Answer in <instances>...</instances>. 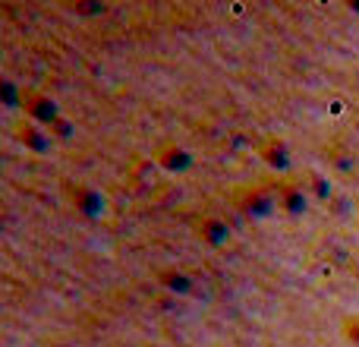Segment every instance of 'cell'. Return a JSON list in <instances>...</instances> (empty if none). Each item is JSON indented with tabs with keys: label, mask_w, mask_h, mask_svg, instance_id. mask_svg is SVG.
<instances>
[{
	"label": "cell",
	"mask_w": 359,
	"mask_h": 347,
	"mask_svg": "<svg viewBox=\"0 0 359 347\" xmlns=\"http://www.w3.org/2000/svg\"><path fill=\"white\" fill-rule=\"evenodd\" d=\"M48 133H50L54 139H60V143H67V139H73V133H76V130H73V124H69L67 117H60Z\"/></svg>",
	"instance_id": "cell-13"
},
{
	"label": "cell",
	"mask_w": 359,
	"mask_h": 347,
	"mask_svg": "<svg viewBox=\"0 0 359 347\" xmlns=\"http://www.w3.org/2000/svg\"><path fill=\"white\" fill-rule=\"evenodd\" d=\"M63 192H67L69 205H73L82 218H92V221L95 218H104L107 199H104V192L101 190H95V186H88V183H67L63 186Z\"/></svg>",
	"instance_id": "cell-4"
},
{
	"label": "cell",
	"mask_w": 359,
	"mask_h": 347,
	"mask_svg": "<svg viewBox=\"0 0 359 347\" xmlns=\"http://www.w3.org/2000/svg\"><path fill=\"white\" fill-rule=\"evenodd\" d=\"M271 192H274L278 209L290 218H299L312 202L309 192H306V186H303V180H293V177H278V183H274Z\"/></svg>",
	"instance_id": "cell-2"
},
{
	"label": "cell",
	"mask_w": 359,
	"mask_h": 347,
	"mask_svg": "<svg viewBox=\"0 0 359 347\" xmlns=\"http://www.w3.org/2000/svg\"><path fill=\"white\" fill-rule=\"evenodd\" d=\"M299 180H303V186H306V192H309L312 202H325V199H331V192H334L331 190V180L318 171H306Z\"/></svg>",
	"instance_id": "cell-10"
},
{
	"label": "cell",
	"mask_w": 359,
	"mask_h": 347,
	"mask_svg": "<svg viewBox=\"0 0 359 347\" xmlns=\"http://www.w3.org/2000/svg\"><path fill=\"white\" fill-rule=\"evenodd\" d=\"M259 158L268 164L271 171H278V174H287L290 171V149H287V143L280 136H265L259 143Z\"/></svg>",
	"instance_id": "cell-5"
},
{
	"label": "cell",
	"mask_w": 359,
	"mask_h": 347,
	"mask_svg": "<svg viewBox=\"0 0 359 347\" xmlns=\"http://www.w3.org/2000/svg\"><path fill=\"white\" fill-rule=\"evenodd\" d=\"M155 162L170 174H186L192 168V152L183 149V145H177V143H164L155 149Z\"/></svg>",
	"instance_id": "cell-6"
},
{
	"label": "cell",
	"mask_w": 359,
	"mask_h": 347,
	"mask_svg": "<svg viewBox=\"0 0 359 347\" xmlns=\"http://www.w3.org/2000/svg\"><path fill=\"white\" fill-rule=\"evenodd\" d=\"M347 10H353V13H359V4H347Z\"/></svg>",
	"instance_id": "cell-14"
},
{
	"label": "cell",
	"mask_w": 359,
	"mask_h": 347,
	"mask_svg": "<svg viewBox=\"0 0 359 347\" xmlns=\"http://www.w3.org/2000/svg\"><path fill=\"white\" fill-rule=\"evenodd\" d=\"M196 237L205 243V247H224V243L230 240V228H227V221L208 215L196 224Z\"/></svg>",
	"instance_id": "cell-8"
},
{
	"label": "cell",
	"mask_w": 359,
	"mask_h": 347,
	"mask_svg": "<svg viewBox=\"0 0 359 347\" xmlns=\"http://www.w3.org/2000/svg\"><path fill=\"white\" fill-rule=\"evenodd\" d=\"M325 158L331 162V168L334 171H353L356 168V158H353V152H347V149H337V145H331V149H325Z\"/></svg>",
	"instance_id": "cell-11"
},
{
	"label": "cell",
	"mask_w": 359,
	"mask_h": 347,
	"mask_svg": "<svg viewBox=\"0 0 359 347\" xmlns=\"http://www.w3.org/2000/svg\"><path fill=\"white\" fill-rule=\"evenodd\" d=\"M341 335H344V341H347V344L359 347V313H353V316L344 319V322H341Z\"/></svg>",
	"instance_id": "cell-12"
},
{
	"label": "cell",
	"mask_w": 359,
	"mask_h": 347,
	"mask_svg": "<svg viewBox=\"0 0 359 347\" xmlns=\"http://www.w3.org/2000/svg\"><path fill=\"white\" fill-rule=\"evenodd\" d=\"M158 284L168 287L170 294H177V297H189L192 291H196V281H192L189 272H183V268H161L158 272Z\"/></svg>",
	"instance_id": "cell-9"
},
{
	"label": "cell",
	"mask_w": 359,
	"mask_h": 347,
	"mask_svg": "<svg viewBox=\"0 0 359 347\" xmlns=\"http://www.w3.org/2000/svg\"><path fill=\"white\" fill-rule=\"evenodd\" d=\"M19 105H22V111H25V120L44 126V130H50V126L63 117L57 101L44 92H35V89H22V101H19Z\"/></svg>",
	"instance_id": "cell-1"
},
{
	"label": "cell",
	"mask_w": 359,
	"mask_h": 347,
	"mask_svg": "<svg viewBox=\"0 0 359 347\" xmlns=\"http://www.w3.org/2000/svg\"><path fill=\"white\" fill-rule=\"evenodd\" d=\"M16 143L25 145V152H35V155H44V152L50 149V143H54V136H50L44 126L32 124V120H22V124L16 126Z\"/></svg>",
	"instance_id": "cell-7"
},
{
	"label": "cell",
	"mask_w": 359,
	"mask_h": 347,
	"mask_svg": "<svg viewBox=\"0 0 359 347\" xmlns=\"http://www.w3.org/2000/svg\"><path fill=\"white\" fill-rule=\"evenodd\" d=\"M233 205L246 218H252V221H259V218H268L271 211H278L274 192H268L265 186H240V190L233 192Z\"/></svg>",
	"instance_id": "cell-3"
}]
</instances>
